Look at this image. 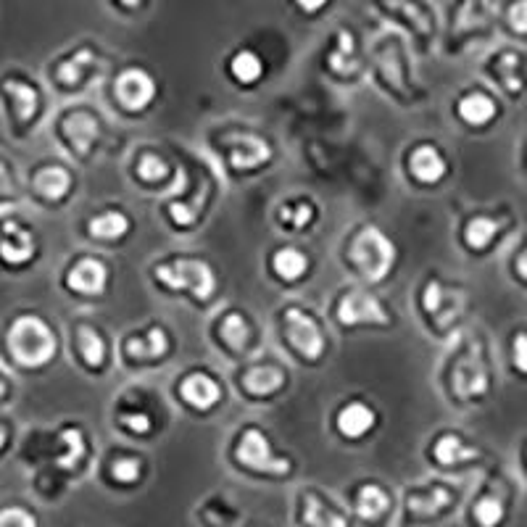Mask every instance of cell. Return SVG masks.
<instances>
[{
  "mask_svg": "<svg viewBox=\"0 0 527 527\" xmlns=\"http://www.w3.org/2000/svg\"><path fill=\"white\" fill-rule=\"evenodd\" d=\"M227 161H230L232 169H256L261 167L264 161H269V145L264 143L256 135H230L227 138Z\"/></svg>",
  "mask_w": 527,
  "mask_h": 527,
  "instance_id": "9c48e42d",
  "label": "cell"
},
{
  "mask_svg": "<svg viewBox=\"0 0 527 527\" xmlns=\"http://www.w3.org/2000/svg\"><path fill=\"white\" fill-rule=\"evenodd\" d=\"M285 333H288L290 346L296 348L298 354L309 361H317L325 354V335L322 327L317 325V319L306 314L304 309H288L285 311Z\"/></svg>",
  "mask_w": 527,
  "mask_h": 527,
  "instance_id": "5b68a950",
  "label": "cell"
},
{
  "mask_svg": "<svg viewBox=\"0 0 527 527\" xmlns=\"http://www.w3.org/2000/svg\"><path fill=\"white\" fill-rule=\"evenodd\" d=\"M304 522L309 527H348L346 517L322 504L314 493L304 496Z\"/></svg>",
  "mask_w": 527,
  "mask_h": 527,
  "instance_id": "603a6c76",
  "label": "cell"
},
{
  "mask_svg": "<svg viewBox=\"0 0 527 527\" xmlns=\"http://www.w3.org/2000/svg\"><path fill=\"white\" fill-rule=\"evenodd\" d=\"M409 167H412V174L419 182L433 185V182L443 180V174H446V159H443L441 151L433 148V145H419L417 151L412 153Z\"/></svg>",
  "mask_w": 527,
  "mask_h": 527,
  "instance_id": "2e32d148",
  "label": "cell"
},
{
  "mask_svg": "<svg viewBox=\"0 0 527 527\" xmlns=\"http://www.w3.org/2000/svg\"><path fill=\"white\" fill-rule=\"evenodd\" d=\"M0 527H37V522L27 509L11 506V509L0 512Z\"/></svg>",
  "mask_w": 527,
  "mask_h": 527,
  "instance_id": "f35d334b",
  "label": "cell"
},
{
  "mask_svg": "<svg viewBox=\"0 0 527 527\" xmlns=\"http://www.w3.org/2000/svg\"><path fill=\"white\" fill-rule=\"evenodd\" d=\"M351 261L367 280L380 282L396 261V246L385 232H380L377 227H367L356 235L354 246H351Z\"/></svg>",
  "mask_w": 527,
  "mask_h": 527,
  "instance_id": "7a4b0ae2",
  "label": "cell"
},
{
  "mask_svg": "<svg viewBox=\"0 0 527 527\" xmlns=\"http://www.w3.org/2000/svg\"><path fill=\"white\" fill-rule=\"evenodd\" d=\"M459 116L472 127H483L496 116V103L485 93H470L459 101Z\"/></svg>",
  "mask_w": 527,
  "mask_h": 527,
  "instance_id": "ffe728a7",
  "label": "cell"
},
{
  "mask_svg": "<svg viewBox=\"0 0 527 527\" xmlns=\"http://www.w3.org/2000/svg\"><path fill=\"white\" fill-rule=\"evenodd\" d=\"M3 90H6L8 98L14 101V111H16V116H19V122H29L37 111L35 90L19 80H8L6 85H3Z\"/></svg>",
  "mask_w": 527,
  "mask_h": 527,
  "instance_id": "83f0119b",
  "label": "cell"
},
{
  "mask_svg": "<svg viewBox=\"0 0 527 527\" xmlns=\"http://www.w3.org/2000/svg\"><path fill=\"white\" fill-rule=\"evenodd\" d=\"M454 301H462V296H454L443 290L441 282H427L425 296H422V306L433 319H438L441 325H448L451 319H456V314L462 311V306H454Z\"/></svg>",
  "mask_w": 527,
  "mask_h": 527,
  "instance_id": "5bb4252c",
  "label": "cell"
},
{
  "mask_svg": "<svg viewBox=\"0 0 527 527\" xmlns=\"http://www.w3.org/2000/svg\"><path fill=\"white\" fill-rule=\"evenodd\" d=\"M306 267H309V261H306V256L298 248H280L272 256V269H275V275L282 277V280H298L306 272Z\"/></svg>",
  "mask_w": 527,
  "mask_h": 527,
  "instance_id": "484cf974",
  "label": "cell"
},
{
  "mask_svg": "<svg viewBox=\"0 0 527 527\" xmlns=\"http://www.w3.org/2000/svg\"><path fill=\"white\" fill-rule=\"evenodd\" d=\"M35 256V235L19 222L0 227V259L6 264H24Z\"/></svg>",
  "mask_w": 527,
  "mask_h": 527,
  "instance_id": "8fae6325",
  "label": "cell"
},
{
  "mask_svg": "<svg viewBox=\"0 0 527 527\" xmlns=\"http://www.w3.org/2000/svg\"><path fill=\"white\" fill-rule=\"evenodd\" d=\"M517 66H520V58L514 56V53H504V56L499 58V64H496V72H499L501 82H504L509 93H520L522 90L520 77H514Z\"/></svg>",
  "mask_w": 527,
  "mask_h": 527,
  "instance_id": "d590c367",
  "label": "cell"
},
{
  "mask_svg": "<svg viewBox=\"0 0 527 527\" xmlns=\"http://www.w3.org/2000/svg\"><path fill=\"white\" fill-rule=\"evenodd\" d=\"M514 364L520 372H527V333H520L514 338Z\"/></svg>",
  "mask_w": 527,
  "mask_h": 527,
  "instance_id": "7bdbcfd3",
  "label": "cell"
},
{
  "mask_svg": "<svg viewBox=\"0 0 527 527\" xmlns=\"http://www.w3.org/2000/svg\"><path fill=\"white\" fill-rule=\"evenodd\" d=\"M85 435L77 430V427H66L64 433L58 435V451H56V462L58 467L64 470H72L82 462L85 456Z\"/></svg>",
  "mask_w": 527,
  "mask_h": 527,
  "instance_id": "44dd1931",
  "label": "cell"
},
{
  "mask_svg": "<svg viewBox=\"0 0 527 527\" xmlns=\"http://www.w3.org/2000/svg\"><path fill=\"white\" fill-rule=\"evenodd\" d=\"M8 351L22 367H43L56 354V335L40 317L24 314L8 327Z\"/></svg>",
  "mask_w": 527,
  "mask_h": 527,
  "instance_id": "6da1fadb",
  "label": "cell"
},
{
  "mask_svg": "<svg viewBox=\"0 0 527 527\" xmlns=\"http://www.w3.org/2000/svg\"><path fill=\"white\" fill-rule=\"evenodd\" d=\"M433 451H435V459H438L441 464H448V467H451V464H462V462H467V459H475L477 456L475 448L464 446L462 438H459V435H451V433L438 438Z\"/></svg>",
  "mask_w": 527,
  "mask_h": 527,
  "instance_id": "4316f807",
  "label": "cell"
},
{
  "mask_svg": "<svg viewBox=\"0 0 527 527\" xmlns=\"http://www.w3.org/2000/svg\"><path fill=\"white\" fill-rule=\"evenodd\" d=\"M156 280L172 290H190L198 301H209L217 293V277L206 261L180 259L156 267Z\"/></svg>",
  "mask_w": 527,
  "mask_h": 527,
  "instance_id": "3957f363",
  "label": "cell"
},
{
  "mask_svg": "<svg viewBox=\"0 0 527 527\" xmlns=\"http://www.w3.org/2000/svg\"><path fill=\"white\" fill-rule=\"evenodd\" d=\"M475 517L483 527H496L501 520H504V506H501L499 499H493V496H485V499L477 501Z\"/></svg>",
  "mask_w": 527,
  "mask_h": 527,
  "instance_id": "e575fe53",
  "label": "cell"
},
{
  "mask_svg": "<svg viewBox=\"0 0 527 527\" xmlns=\"http://www.w3.org/2000/svg\"><path fill=\"white\" fill-rule=\"evenodd\" d=\"M6 195H14V182H11L6 164L0 161V198H6Z\"/></svg>",
  "mask_w": 527,
  "mask_h": 527,
  "instance_id": "ee69618b",
  "label": "cell"
},
{
  "mask_svg": "<svg viewBox=\"0 0 527 527\" xmlns=\"http://www.w3.org/2000/svg\"><path fill=\"white\" fill-rule=\"evenodd\" d=\"M230 72L238 82L251 85V82H256L261 77L264 64H261V58L253 51H240V53H235V58L230 61Z\"/></svg>",
  "mask_w": 527,
  "mask_h": 527,
  "instance_id": "f546056e",
  "label": "cell"
},
{
  "mask_svg": "<svg viewBox=\"0 0 527 527\" xmlns=\"http://www.w3.org/2000/svg\"><path fill=\"white\" fill-rule=\"evenodd\" d=\"M8 396V383H6V377L0 375V401Z\"/></svg>",
  "mask_w": 527,
  "mask_h": 527,
  "instance_id": "7dc6e473",
  "label": "cell"
},
{
  "mask_svg": "<svg viewBox=\"0 0 527 527\" xmlns=\"http://www.w3.org/2000/svg\"><path fill=\"white\" fill-rule=\"evenodd\" d=\"M61 138L66 140V145L72 148L77 156H85L90 151V145L98 138V122L95 116H90L87 111H74L61 122Z\"/></svg>",
  "mask_w": 527,
  "mask_h": 527,
  "instance_id": "7c38bea8",
  "label": "cell"
},
{
  "mask_svg": "<svg viewBox=\"0 0 527 527\" xmlns=\"http://www.w3.org/2000/svg\"><path fill=\"white\" fill-rule=\"evenodd\" d=\"M116 98H119L124 109L143 111L156 98V82L143 69H127L116 80Z\"/></svg>",
  "mask_w": 527,
  "mask_h": 527,
  "instance_id": "ba28073f",
  "label": "cell"
},
{
  "mask_svg": "<svg viewBox=\"0 0 527 527\" xmlns=\"http://www.w3.org/2000/svg\"><path fill=\"white\" fill-rule=\"evenodd\" d=\"M35 193L43 195L45 201H61L69 188H72V177L64 167H43L35 174Z\"/></svg>",
  "mask_w": 527,
  "mask_h": 527,
  "instance_id": "e0dca14e",
  "label": "cell"
},
{
  "mask_svg": "<svg viewBox=\"0 0 527 527\" xmlns=\"http://www.w3.org/2000/svg\"><path fill=\"white\" fill-rule=\"evenodd\" d=\"M222 338L232 351H243V348L248 346V325L246 319H243V314L230 311V314L222 319Z\"/></svg>",
  "mask_w": 527,
  "mask_h": 527,
  "instance_id": "4dcf8cb0",
  "label": "cell"
},
{
  "mask_svg": "<svg viewBox=\"0 0 527 527\" xmlns=\"http://www.w3.org/2000/svg\"><path fill=\"white\" fill-rule=\"evenodd\" d=\"M180 396L195 409H211L222 398V390H219L214 377L203 375V372H193L180 383Z\"/></svg>",
  "mask_w": 527,
  "mask_h": 527,
  "instance_id": "4fadbf2b",
  "label": "cell"
},
{
  "mask_svg": "<svg viewBox=\"0 0 527 527\" xmlns=\"http://www.w3.org/2000/svg\"><path fill=\"white\" fill-rule=\"evenodd\" d=\"M138 174L143 177V180L156 182V180H164V177L169 174V169H167V164H164V159H159L156 153H145L138 164Z\"/></svg>",
  "mask_w": 527,
  "mask_h": 527,
  "instance_id": "74e56055",
  "label": "cell"
},
{
  "mask_svg": "<svg viewBox=\"0 0 527 527\" xmlns=\"http://www.w3.org/2000/svg\"><path fill=\"white\" fill-rule=\"evenodd\" d=\"M280 219L282 222H288L290 227L301 230V227H306V224L314 219V209H311V203H306V201L296 203V209H293V206H282Z\"/></svg>",
  "mask_w": 527,
  "mask_h": 527,
  "instance_id": "8d00e7d4",
  "label": "cell"
},
{
  "mask_svg": "<svg viewBox=\"0 0 527 527\" xmlns=\"http://www.w3.org/2000/svg\"><path fill=\"white\" fill-rule=\"evenodd\" d=\"M517 272H520V275L527 280V248H525V251H522L520 259H517Z\"/></svg>",
  "mask_w": 527,
  "mask_h": 527,
  "instance_id": "bcb514c9",
  "label": "cell"
},
{
  "mask_svg": "<svg viewBox=\"0 0 527 527\" xmlns=\"http://www.w3.org/2000/svg\"><path fill=\"white\" fill-rule=\"evenodd\" d=\"M122 425L127 427L130 433H148V430H151V417L145 412L122 414Z\"/></svg>",
  "mask_w": 527,
  "mask_h": 527,
  "instance_id": "60d3db41",
  "label": "cell"
},
{
  "mask_svg": "<svg viewBox=\"0 0 527 527\" xmlns=\"http://www.w3.org/2000/svg\"><path fill=\"white\" fill-rule=\"evenodd\" d=\"M169 348V338L164 327H151L145 338H130L124 343L127 359H159Z\"/></svg>",
  "mask_w": 527,
  "mask_h": 527,
  "instance_id": "ac0fdd59",
  "label": "cell"
},
{
  "mask_svg": "<svg viewBox=\"0 0 527 527\" xmlns=\"http://www.w3.org/2000/svg\"><path fill=\"white\" fill-rule=\"evenodd\" d=\"M124 6H140V3H143V0H122Z\"/></svg>",
  "mask_w": 527,
  "mask_h": 527,
  "instance_id": "681fc988",
  "label": "cell"
},
{
  "mask_svg": "<svg viewBox=\"0 0 527 527\" xmlns=\"http://www.w3.org/2000/svg\"><path fill=\"white\" fill-rule=\"evenodd\" d=\"M106 282H109V269L106 264L98 259H80L69 269V275H66V285L82 296H101L103 290H106Z\"/></svg>",
  "mask_w": 527,
  "mask_h": 527,
  "instance_id": "30bf717a",
  "label": "cell"
},
{
  "mask_svg": "<svg viewBox=\"0 0 527 527\" xmlns=\"http://www.w3.org/2000/svg\"><path fill=\"white\" fill-rule=\"evenodd\" d=\"M388 506V493H385L380 485H364V488H359V493H356V512H359V517H364V520L383 517V514L388 512Z\"/></svg>",
  "mask_w": 527,
  "mask_h": 527,
  "instance_id": "cb8c5ba5",
  "label": "cell"
},
{
  "mask_svg": "<svg viewBox=\"0 0 527 527\" xmlns=\"http://www.w3.org/2000/svg\"><path fill=\"white\" fill-rule=\"evenodd\" d=\"M372 427H375V412H372L367 404H361V401L343 406L338 412L340 435H346L351 441H356L361 435H367Z\"/></svg>",
  "mask_w": 527,
  "mask_h": 527,
  "instance_id": "9a60e30c",
  "label": "cell"
},
{
  "mask_svg": "<svg viewBox=\"0 0 527 527\" xmlns=\"http://www.w3.org/2000/svg\"><path fill=\"white\" fill-rule=\"evenodd\" d=\"M235 459L240 464H246L248 470L253 472H272V475H285L290 470L288 459H282L272 451L267 435L261 433L259 427H248L243 438L238 443Z\"/></svg>",
  "mask_w": 527,
  "mask_h": 527,
  "instance_id": "277c9868",
  "label": "cell"
},
{
  "mask_svg": "<svg viewBox=\"0 0 527 527\" xmlns=\"http://www.w3.org/2000/svg\"><path fill=\"white\" fill-rule=\"evenodd\" d=\"M87 232L98 240H119L130 232V219L122 211H106L87 224Z\"/></svg>",
  "mask_w": 527,
  "mask_h": 527,
  "instance_id": "7402d4cb",
  "label": "cell"
},
{
  "mask_svg": "<svg viewBox=\"0 0 527 527\" xmlns=\"http://www.w3.org/2000/svg\"><path fill=\"white\" fill-rule=\"evenodd\" d=\"M93 64V53L90 51H80V53H74L69 61H64V64L58 66L56 69V80L61 82V85H80L82 80V74H85L87 66Z\"/></svg>",
  "mask_w": 527,
  "mask_h": 527,
  "instance_id": "1f68e13d",
  "label": "cell"
},
{
  "mask_svg": "<svg viewBox=\"0 0 527 527\" xmlns=\"http://www.w3.org/2000/svg\"><path fill=\"white\" fill-rule=\"evenodd\" d=\"M509 22H512L514 32H527V0H517L509 8Z\"/></svg>",
  "mask_w": 527,
  "mask_h": 527,
  "instance_id": "b9f144b4",
  "label": "cell"
},
{
  "mask_svg": "<svg viewBox=\"0 0 527 527\" xmlns=\"http://www.w3.org/2000/svg\"><path fill=\"white\" fill-rule=\"evenodd\" d=\"M111 475L119 480V483H135L140 477V462L138 459H116L111 464Z\"/></svg>",
  "mask_w": 527,
  "mask_h": 527,
  "instance_id": "ab89813d",
  "label": "cell"
},
{
  "mask_svg": "<svg viewBox=\"0 0 527 527\" xmlns=\"http://www.w3.org/2000/svg\"><path fill=\"white\" fill-rule=\"evenodd\" d=\"M296 3L304 8V11H319V8L325 6L327 0H296Z\"/></svg>",
  "mask_w": 527,
  "mask_h": 527,
  "instance_id": "f6af8a7d",
  "label": "cell"
},
{
  "mask_svg": "<svg viewBox=\"0 0 527 527\" xmlns=\"http://www.w3.org/2000/svg\"><path fill=\"white\" fill-rule=\"evenodd\" d=\"M496 232H499V224L493 222V219L475 217L470 224H467L464 238H467V246L470 248H485L493 238H496Z\"/></svg>",
  "mask_w": 527,
  "mask_h": 527,
  "instance_id": "d6a6232c",
  "label": "cell"
},
{
  "mask_svg": "<svg viewBox=\"0 0 527 527\" xmlns=\"http://www.w3.org/2000/svg\"><path fill=\"white\" fill-rule=\"evenodd\" d=\"M451 504V493L448 488L438 485V488H430V491L412 493L409 496V512L422 514V517H430V514H438L441 509Z\"/></svg>",
  "mask_w": 527,
  "mask_h": 527,
  "instance_id": "d4e9b609",
  "label": "cell"
},
{
  "mask_svg": "<svg viewBox=\"0 0 527 527\" xmlns=\"http://www.w3.org/2000/svg\"><path fill=\"white\" fill-rule=\"evenodd\" d=\"M282 380V369L275 367V364H259V367H251L243 375V388L251 393V396H269V393H275L280 390Z\"/></svg>",
  "mask_w": 527,
  "mask_h": 527,
  "instance_id": "d6986e66",
  "label": "cell"
},
{
  "mask_svg": "<svg viewBox=\"0 0 527 527\" xmlns=\"http://www.w3.org/2000/svg\"><path fill=\"white\" fill-rule=\"evenodd\" d=\"M338 319L346 327L356 325H388V311L375 296H369L367 290H351L340 298L338 304Z\"/></svg>",
  "mask_w": 527,
  "mask_h": 527,
  "instance_id": "8992f818",
  "label": "cell"
},
{
  "mask_svg": "<svg viewBox=\"0 0 527 527\" xmlns=\"http://www.w3.org/2000/svg\"><path fill=\"white\" fill-rule=\"evenodd\" d=\"M77 348H80V356L85 359L87 367H101L106 359V343L98 335V330H93L90 325H82L77 330Z\"/></svg>",
  "mask_w": 527,
  "mask_h": 527,
  "instance_id": "f1b7e54d",
  "label": "cell"
},
{
  "mask_svg": "<svg viewBox=\"0 0 527 527\" xmlns=\"http://www.w3.org/2000/svg\"><path fill=\"white\" fill-rule=\"evenodd\" d=\"M6 438H8V433L0 427V451H3V446H6Z\"/></svg>",
  "mask_w": 527,
  "mask_h": 527,
  "instance_id": "c3c4849f",
  "label": "cell"
},
{
  "mask_svg": "<svg viewBox=\"0 0 527 527\" xmlns=\"http://www.w3.org/2000/svg\"><path fill=\"white\" fill-rule=\"evenodd\" d=\"M451 383H454L459 398L483 396L488 390V367H485L483 356H480L477 348H470L462 359L456 361L454 372H451Z\"/></svg>",
  "mask_w": 527,
  "mask_h": 527,
  "instance_id": "52a82bcc",
  "label": "cell"
},
{
  "mask_svg": "<svg viewBox=\"0 0 527 527\" xmlns=\"http://www.w3.org/2000/svg\"><path fill=\"white\" fill-rule=\"evenodd\" d=\"M330 66H333L335 72H354V37L346 29H340L338 32V48L330 53Z\"/></svg>",
  "mask_w": 527,
  "mask_h": 527,
  "instance_id": "836d02e7",
  "label": "cell"
}]
</instances>
